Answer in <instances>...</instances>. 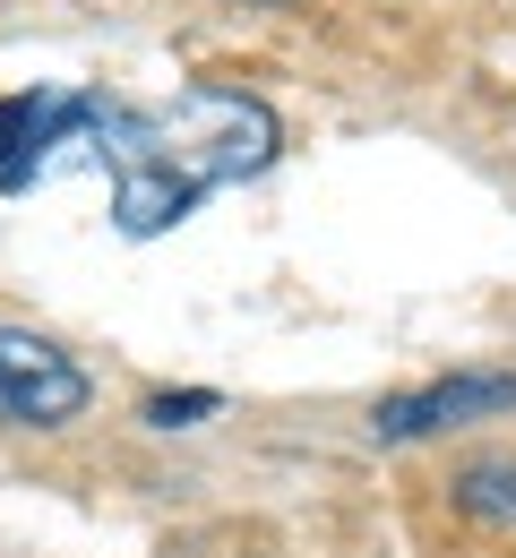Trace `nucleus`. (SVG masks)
Here are the masks:
<instances>
[{
	"label": "nucleus",
	"instance_id": "nucleus-1",
	"mask_svg": "<svg viewBox=\"0 0 516 558\" xmlns=\"http://www.w3.org/2000/svg\"><path fill=\"white\" fill-rule=\"evenodd\" d=\"M155 146H164V163H172L181 181L224 190V181H259V172L285 155V121H276L267 95L199 77V86H181V95L155 112Z\"/></svg>",
	"mask_w": 516,
	"mask_h": 558
},
{
	"label": "nucleus",
	"instance_id": "nucleus-2",
	"mask_svg": "<svg viewBox=\"0 0 516 558\" xmlns=\"http://www.w3.org/2000/svg\"><path fill=\"white\" fill-rule=\"evenodd\" d=\"M86 369L35 327H0V429H70L86 413Z\"/></svg>",
	"mask_w": 516,
	"mask_h": 558
},
{
	"label": "nucleus",
	"instance_id": "nucleus-3",
	"mask_svg": "<svg viewBox=\"0 0 516 558\" xmlns=\"http://www.w3.org/2000/svg\"><path fill=\"white\" fill-rule=\"evenodd\" d=\"M500 413H516V369H447L431 387L379 396L370 438L379 447H413V438H440V429H465V421H500Z\"/></svg>",
	"mask_w": 516,
	"mask_h": 558
},
{
	"label": "nucleus",
	"instance_id": "nucleus-4",
	"mask_svg": "<svg viewBox=\"0 0 516 558\" xmlns=\"http://www.w3.org/2000/svg\"><path fill=\"white\" fill-rule=\"evenodd\" d=\"M77 130H86V86L0 95V190H26V181H44L52 163H70Z\"/></svg>",
	"mask_w": 516,
	"mask_h": 558
},
{
	"label": "nucleus",
	"instance_id": "nucleus-5",
	"mask_svg": "<svg viewBox=\"0 0 516 558\" xmlns=\"http://www.w3.org/2000/svg\"><path fill=\"white\" fill-rule=\"evenodd\" d=\"M199 198H207V190L181 181V172L164 163V146H155L147 163H130V172L112 181V223H121V241H155V232H172Z\"/></svg>",
	"mask_w": 516,
	"mask_h": 558
},
{
	"label": "nucleus",
	"instance_id": "nucleus-6",
	"mask_svg": "<svg viewBox=\"0 0 516 558\" xmlns=\"http://www.w3.org/2000/svg\"><path fill=\"white\" fill-rule=\"evenodd\" d=\"M447 498H456V515H473V524H516V464L508 456H473V464L447 482Z\"/></svg>",
	"mask_w": 516,
	"mask_h": 558
},
{
	"label": "nucleus",
	"instance_id": "nucleus-7",
	"mask_svg": "<svg viewBox=\"0 0 516 558\" xmlns=\"http://www.w3.org/2000/svg\"><path fill=\"white\" fill-rule=\"evenodd\" d=\"M207 413H224L216 387H164V396H147V404H139V421H147V429H190V421H207Z\"/></svg>",
	"mask_w": 516,
	"mask_h": 558
},
{
	"label": "nucleus",
	"instance_id": "nucleus-8",
	"mask_svg": "<svg viewBox=\"0 0 516 558\" xmlns=\"http://www.w3.org/2000/svg\"><path fill=\"white\" fill-rule=\"evenodd\" d=\"M241 9H310V0H241Z\"/></svg>",
	"mask_w": 516,
	"mask_h": 558
}]
</instances>
